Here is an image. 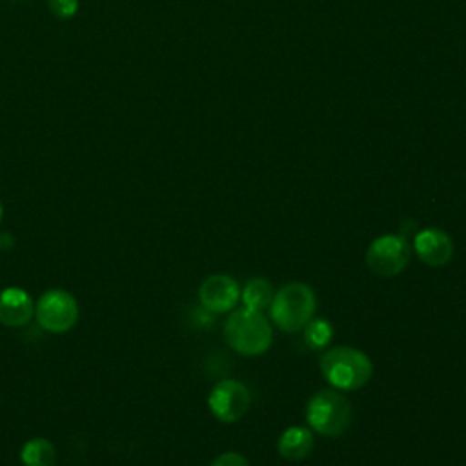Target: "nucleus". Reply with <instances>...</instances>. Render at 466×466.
<instances>
[{
	"mask_svg": "<svg viewBox=\"0 0 466 466\" xmlns=\"http://www.w3.org/2000/svg\"><path fill=\"white\" fill-rule=\"evenodd\" d=\"M249 400V391L242 382L235 379H224L211 390L208 406L218 420L235 422L248 411Z\"/></svg>",
	"mask_w": 466,
	"mask_h": 466,
	"instance_id": "0eeeda50",
	"label": "nucleus"
},
{
	"mask_svg": "<svg viewBox=\"0 0 466 466\" xmlns=\"http://www.w3.org/2000/svg\"><path fill=\"white\" fill-rule=\"evenodd\" d=\"M49 11L58 20H69L78 11V0H47Z\"/></svg>",
	"mask_w": 466,
	"mask_h": 466,
	"instance_id": "2eb2a0df",
	"label": "nucleus"
},
{
	"mask_svg": "<svg viewBox=\"0 0 466 466\" xmlns=\"http://www.w3.org/2000/svg\"><path fill=\"white\" fill-rule=\"evenodd\" d=\"M211 466H249L246 457L240 455V453H235V451H228V453H222L218 455Z\"/></svg>",
	"mask_w": 466,
	"mask_h": 466,
	"instance_id": "dca6fc26",
	"label": "nucleus"
},
{
	"mask_svg": "<svg viewBox=\"0 0 466 466\" xmlns=\"http://www.w3.org/2000/svg\"><path fill=\"white\" fill-rule=\"evenodd\" d=\"M78 302L66 289H47L35 304V319L38 326L49 333H66L78 320Z\"/></svg>",
	"mask_w": 466,
	"mask_h": 466,
	"instance_id": "39448f33",
	"label": "nucleus"
},
{
	"mask_svg": "<svg viewBox=\"0 0 466 466\" xmlns=\"http://www.w3.org/2000/svg\"><path fill=\"white\" fill-rule=\"evenodd\" d=\"M411 258V248L408 240L400 235H382L377 237L368 251L366 264L368 268L380 277H393L406 269Z\"/></svg>",
	"mask_w": 466,
	"mask_h": 466,
	"instance_id": "423d86ee",
	"label": "nucleus"
},
{
	"mask_svg": "<svg viewBox=\"0 0 466 466\" xmlns=\"http://www.w3.org/2000/svg\"><path fill=\"white\" fill-rule=\"evenodd\" d=\"M306 419L311 430L320 435L337 437L348 431L353 420L351 404L335 390L317 391L306 408Z\"/></svg>",
	"mask_w": 466,
	"mask_h": 466,
	"instance_id": "20e7f679",
	"label": "nucleus"
},
{
	"mask_svg": "<svg viewBox=\"0 0 466 466\" xmlns=\"http://www.w3.org/2000/svg\"><path fill=\"white\" fill-rule=\"evenodd\" d=\"M317 300L313 289L304 282L284 284L271 299L269 315L288 333L302 329L313 317Z\"/></svg>",
	"mask_w": 466,
	"mask_h": 466,
	"instance_id": "f03ea898",
	"label": "nucleus"
},
{
	"mask_svg": "<svg viewBox=\"0 0 466 466\" xmlns=\"http://www.w3.org/2000/svg\"><path fill=\"white\" fill-rule=\"evenodd\" d=\"M20 461L24 466H56V450L51 441L35 437L24 442Z\"/></svg>",
	"mask_w": 466,
	"mask_h": 466,
	"instance_id": "f8f14e48",
	"label": "nucleus"
},
{
	"mask_svg": "<svg viewBox=\"0 0 466 466\" xmlns=\"http://www.w3.org/2000/svg\"><path fill=\"white\" fill-rule=\"evenodd\" d=\"M2 215H4V208H2V202H0V220H2Z\"/></svg>",
	"mask_w": 466,
	"mask_h": 466,
	"instance_id": "f3484780",
	"label": "nucleus"
},
{
	"mask_svg": "<svg viewBox=\"0 0 466 466\" xmlns=\"http://www.w3.org/2000/svg\"><path fill=\"white\" fill-rule=\"evenodd\" d=\"M271 299H273L271 284L260 277L248 280V284L242 289V302H244V308L248 309L262 311L271 304Z\"/></svg>",
	"mask_w": 466,
	"mask_h": 466,
	"instance_id": "ddd939ff",
	"label": "nucleus"
},
{
	"mask_svg": "<svg viewBox=\"0 0 466 466\" xmlns=\"http://www.w3.org/2000/svg\"><path fill=\"white\" fill-rule=\"evenodd\" d=\"M320 371L331 386L342 391H351L368 384L373 375V364L360 350L335 346L322 355Z\"/></svg>",
	"mask_w": 466,
	"mask_h": 466,
	"instance_id": "f257e3e1",
	"label": "nucleus"
},
{
	"mask_svg": "<svg viewBox=\"0 0 466 466\" xmlns=\"http://www.w3.org/2000/svg\"><path fill=\"white\" fill-rule=\"evenodd\" d=\"M240 297V288L229 275H211L198 288V300L209 313L229 311Z\"/></svg>",
	"mask_w": 466,
	"mask_h": 466,
	"instance_id": "6e6552de",
	"label": "nucleus"
},
{
	"mask_svg": "<svg viewBox=\"0 0 466 466\" xmlns=\"http://www.w3.org/2000/svg\"><path fill=\"white\" fill-rule=\"evenodd\" d=\"M415 253L424 264L439 268L453 257V242L446 231L428 228L415 235Z\"/></svg>",
	"mask_w": 466,
	"mask_h": 466,
	"instance_id": "1a4fd4ad",
	"label": "nucleus"
},
{
	"mask_svg": "<svg viewBox=\"0 0 466 466\" xmlns=\"http://www.w3.org/2000/svg\"><path fill=\"white\" fill-rule=\"evenodd\" d=\"M228 344L242 355H260L271 346V328L262 311L240 308L233 311L224 326Z\"/></svg>",
	"mask_w": 466,
	"mask_h": 466,
	"instance_id": "7ed1b4c3",
	"label": "nucleus"
},
{
	"mask_svg": "<svg viewBox=\"0 0 466 466\" xmlns=\"http://www.w3.org/2000/svg\"><path fill=\"white\" fill-rule=\"evenodd\" d=\"M35 317V302L22 288H5L0 291V324L22 328Z\"/></svg>",
	"mask_w": 466,
	"mask_h": 466,
	"instance_id": "9d476101",
	"label": "nucleus"
},
{
	"mask_svg": "<svg viewBox=\"0 0 466 466\" xmlns=\"http://www.w3.org/2000/svg\"><path fill=\"white\" fill-rule=\"evenodd\" d=\"M279 453L288 461H302L313 450V433L304 426H289L279 437Z\"/></svg>",
	"mask_w": 466,
	"mask_h": 466,
	"instance_id": "9b49d317",
	"label": "nucleus"
},
{
	"mask_svg": "<svg viewBox=\"0 0 466 466\" xmlns=\"http://www.w3.org/2000/svg\"><path fill=\"white\" fill-rule=\"evenodd\" d=\"M333 337V328L326 319H311L304 326V340L309 348L320 350L324 348Z\"/></svg>",
	"mask_w": 466,
	"mask_h": 466,
	"instance_id": "4468645a",
	"label": "nucleus"
}]
</instances>
